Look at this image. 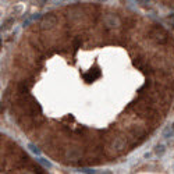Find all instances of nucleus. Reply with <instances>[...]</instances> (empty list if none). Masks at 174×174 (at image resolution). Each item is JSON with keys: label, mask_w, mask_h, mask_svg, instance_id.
I'll list each match as a JSON object with an SVG mask.
<instances>
[{"label": "nucleus", "mask_w": 174, "mask_h": 174, "mask_svg": "<svg viewBox=\"0 0 174 174\" xmlns=\"http://www.w3.org/2000/svg\"><path fill=\"white\" fill-rule=\"evenodd\" d=\"M155 153H156L157 156H163V155L166 153V146H164L163 144H157L156 146H155Z\"/></svg>", "instance_id": "f257e3e1"}, {"label": "nucleus", "mask_w": 174, "mask_h": 174, "mask_svg": "<svg viewBox=\"0 0 174 174\" xmlns=\"http://www.w3.org/2000/svg\"><path fill=\"white\" fill-rule=\"evenodd\" d=\"M173 137H174V124L171 127H167L163 131V138H173Z\"/></svg>", "instance_id": "f03ea898"}]
</instances>
